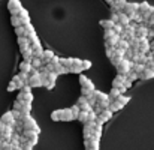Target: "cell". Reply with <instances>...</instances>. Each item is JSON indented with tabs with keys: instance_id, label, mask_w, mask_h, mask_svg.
Masks as SVG:
<instances>
[{
	"instance_id": "1",
	"label": "cell",
	"mask_w": 154,
	"mask_h": 150,
	"mask_svg": "<svg viewBox=\"0 0 154 150\" xmlns=\"http://www.w3.org/2000/svg\"><path fill=\"white\" fill-rule=\"evenodd\" d=\"M115 69H117V74L129 75V74L133 71V62L129 60V59H124V60H121V62L115 66Z\"/></svg>"
},
{
	"instance_id": "2",
	"label": "cell",
	"mask_w": 154,
	"mask_h": 150,
	"mask_svg": "<svg viewBox=\"0 0 154 150\" xmlns=\"http://www.w3.org/2000/svg\"><path fill=\"white\" fill-rule=\"evenodd\" d=\"M132 21L135 18V15L139 12V3H135V2H127L126 6H124V11H123Z\"/></svg>"
},
{
	"instance_id": "3",
	"label": "cell",
	"mask_w": 154,
	"mask_h": 150,
	"mask_svg": "<svg viewBox=\"0 0 154 150\" xmlns=\"http://www.w3.org/2000/svg\"><path fill=\"white\" fill-rule=\"evenodd\" d=\"M23 125H24V129H35V131H38V132H41V129H39V126H38V123H36V120L29 114V116H23Z\"/></svg>"
},
{
	"instance_id": "4",
	"label": "cell",
	"mask_w": 154,
	"mask_h": 150,
	"mask_svg": "<svg viewBox=\"0 0 154 150\" xmlns=\"http://www.w3.org/2000/svg\"><path fill=\"white\" fill-rule=\"evenodd\" d=\"M23 135L33 144V146H36L38 144V141H39V132L38 131H35V129H24V132H23Z\"/></svg>"
},
{
	"instance_id": "5",
	"label": "cell",
	"mask_w": 154,
	"mask_h": 150,
	"mask_svg": "<svg viewBox=\"0 0 154 150\" xmlns=\"http://www.w3.org/2000/svg\"><path fill=\"white\" fill-rule=\"evenodd\" d=\"M136 26L138 24H129V26H126L124 27V32H123V35H121V38H124V39H132V38H136Z\"/></svg>"
},
{
	"instance_id": "6",
	"label": "cell",
	"mask_w": 154,
	"mask_h": 150,
	"mask_svg": "<svg viewBox=\"0 0 154 150\" xmlns=\"http://www.w3.org/2000/svg\"><path fill=\"white\" fill-rule=\"evenodd\" d=\"M79 84H81V89H85V90H88V92H94V90H96V89H94V84L91 83V80L87 78V77L82 75V74H79Z\"/></svg>"
},
{
	"instance_id": "7",
	"label": "cell",
	"mask_w": 154,
	"mask_h": 150,
	"mask_svg": "<svg viewBox=\"0 0 154 150\" xmlns=\"http://www.w3.org/2000/svg\"><path fill=\"white\" fill-rule=\"evenodd\" d=\"M8 9L11 12V15H18L20 11L23 9V5L20 0H9L8 2Z\"/></svg>"
},
{
	"instance_id": "8",
	"label": "cell",
	"mask_w": 154,
	"mask_h": 150,
	"mask_svg": "<svg viewBox=\"0 0 154 150\" xmlns=\"http://www.w3.org/2000/svg\"><path fill=\"white\" fill-rule=\"evenodd\" d=\"M112 114H114V111H111L109 108H106V110H102L99 114H97V123H100V125H103V123H106L108 120H111V117H112Z\"/></svg>"
},
{
	"instance_id": "9",
	"label": "cell",
	"mask_w": 154,
	"mask_h": 150,
	"mask_svg": "<svg viewBox=\"0 0 154 150\" xmlns=\"http://www.w3.org/2000/svg\"><path fill=\"white\" fill-rule=\"evenodd\" d=\"M151 50V44H150V39L148 38H139V45H138V51L139 53H144V54H148Z\"/></svg>"
},
{
	"instance_id": "10",
	"label": "cell",
	"mask_w": 154,
	"mask_h": 150,
	"mask_svg": "<svg viewBox=\"0 0 154 150\" xmlns=\"http://www.w3.org/2000/svg\"><path fill=\"white\" fill-rule=\"evenodd\" d=\"M29 84H30L32 87H44V80H42L41 72L36 74V75H30V78H29Z\"/></svg>"
},
{
	"instance_id": "11",
	"label": "cell",
	"mask_w": 154,
	"mask_h": 150,
	"mask_svg": "<svg viewBox=\"0 0 154 150\" xmlns=\"http://www.w3.org/2000/svg\"><path fill=\"white\" fill-rule=\"evenodd\" d=\"M3 123H6L8 126H15V123H17V119H15V116H14V111H8V113H5L3 116H2V119H0Z\"/></svg>"
},
{
	"instance_id": "12",
	"label": "cell",
	"mask_w": 154,
	"mask_h": 150,
	"mask_svg": "<svg viewBox=\"0 0 154 150\" xmlns=\"http://www.w3.org/2000/svg\"><path fill=\"white\" fill-rule=\"evenodd\" d=\"M76 104L79 105V108H81L82 111H91V110H93V105L88 102V98H87V96H82V95H81V96L78 98V102H76Z\"/></svg>"
},
{
	"instance_id": "13",
	"label": "cell",
	"mask_w": 154,
	"mask_h": 150,
	"mask_svg": "<svg viewBox=\"0 0 154 150\" xmlns=\"http://www.w3.org/2000/svg\"><path fill=\"white\" fill-rule=\"evenodd\" d=\"M99 141H100V140H93V138H87V140H84L85 150H100Z\"/></svg>"
},
{
	"instance_id": "14",
	"label": "cell",
	"mask_w": 154,
	"mask_h": 150,
	"mask_svg": "<svg viewBox=\"0 0 154 150\" xmlns=\"http://www.w3.org/2000/svg\"><path fill=\"white\" fill-rule=\"evenodd\" d=\"M69 71H70L72 74H81L82 71H85L84 66H82V60H79V59H73V65L69 68Z\"/></svg>"
},
{
	"instance_id": "15",
	"label": "cell",
	"mask_w": 154,
	"mask_h": 150,
	"mask_svg": "<svg viewBox=\"0 0 154 150\" xmlns=\"http://www.w3.org/2000/svg\"><path fill=\"white\" fill-rule=\"evenodd\" d=\"M150 27L145 24H138L136 26V38H148Z\"/></svg>"
},
{
	"instance_id": "16",
	"label": "cell",
	"mask_w": 154,
	"mask_h": 150,
	"mask_svg": "<svg viewBox=\"0 0 154 150\" xmlns=\"http://www.w3.org/2000/svg\"><path fill=\"white\" fill-rule=\"evenodd\" d=\"M126 3H127L126 0H114V2L111 3V11H112V12H123Z\"/></svg>"
},
{
	"instance_id": "17",
	"label": "cell",
	"mask_w": 154,
	"mask_h": 150,
	"mask_svg": "<svg viewBox=\"0 0 154 150\" xmlns=\"http://www.w3.org/2000/svg\"><path fill=\"white\" fill-rule=\"evenodd\" d=\"M30 45H32V42H30V39H29L27 36H20V38H18V47H20V51H21V53L29 50Z\"/></svg>"
},
{
	"instance_id": "18",
	"label": "cell",
	"mask_w": 154,
	"mask_h": 150,
	"mask_svg": "<svg viewBox=\"0 0 154 150\" xmlns=\"http://www.w3.org/2000/svg\"><path fill=\"white\" fill-rule=\"evenodd\" d=\"M124 51H121V50H118V48H115V53H114V56H112V59H111V63L114 65V66H117L121 60H124L126 57H124Z\"/></svg>"
},
{
	"instance_id": "19",
	"label": "cell",
	"mask_w": 154,
	"mask_h": 150,
	"mask_svg": "<svg viewBox=\"0 0 154 150\" xmlns=\"http://www.w3.org/2000/svg\"><path fill=\"white\" fill-rule=\"evenodd\" d=\"M17 99L21 101V102H30L32 104L33 102V93L32 92H23V90H20Z\"/></svg>"
},
{
	"instance_id": "20",
	"label": "cell",
	"mask_w": 154,
	"mask_h": 150,
	"mask_svg": "<svg viewBox=\"0 0 154 150\" xmlns=\"http://www.w3.org/2000/svg\"><path fill=\"white\" fill-rule=\"evenodd\" d=\"M30 48L33 50V56H35V57H41V59H42V54H44V48H42L41 42H32Z\"/></svg>"
},
{
	"instance_id": "21",
	"label": "cell",
	"mask_w": 154,
	"mask_h": 150,
	"mask_svg": "<svg viewBox=\"0 0 154 150\" xmlns=\"http://www.w3.org/2000/svg\"><path fill=\"white\" fill-rule=\"evenodd\" d=\"M18 17H20V20H21V23H23V26H27V24H30V15H29V12H27V9H21L20 11V14H18Z\"/></svg>"
},
{
	"instance_id": "22",
	"label": "cell",
	"mask_w": 154,
	"mask_h": 150,
	"mask_svg": "<svg viewBox=\"0 0 154 150\" xmlns=\"http://www.w3.org/2000/svg\"><path fill=\"white\" fill-rule=\"evenodd\" d=\"M70 120H75V119H73L72 110H70V108L61 110V122H70Z\"/></svg>"
},
{
	"instance_id": "23",
	"label": "cell",
	"mask_w": 154,
	"mask_h": 150,
	"mask_svg": "<svg viewBox=\"0 0 154 150\" xmlns=\"http://www.w3.org/2000/svg\"><path fill=\"white\" fill-rule=\"evenodd\" d=\"M132 23V20L124 14V12H118V24H121L123 27H126V26H129Z\"/></svg>"
},
{
	"instance_id": "24",
	"label": "cell",
	"mask_w": 154,
	"mask_h": 150,
	"mask_svg": "<svg viewBox=\"0 0 154 150\" xmlns=\"http://www.w3.org/2000/svg\"><path fill=\"white\" fill-rule=\"evenodd\" d=\"M115 48H118V50H121V51H124V53H126V51L130 48V42H129L127 39L121 38V39L118 41V44H117V47H115Z\"/></svg>"
},
{
	"instance_id": "25",
	"label": "cell",
	"mask_w": 154,
	"mask_h": 150,
	"mask_svg": "<svg viewBox=\"0 0 154 150\" xmlns=\"http://www.w3.org/2000/svg\"><path fill=\"white\" fill-rule=\"evenodd\" d=\"M55 54H54V51L51 50H44V54H42V60H44V65H48V63H51L52 57H54Z\"/></svg>"
},
{
	"instance_id": "26",
	"label": "cell",
	"mask_w": 154,
	"mask_h": 150,
	"mask_svg": "<svg viewBox=\"0 0 154 150\" xmlns=\"http://www.w3.org/2000/svg\"><path fill=\"white\" fill-rule=\"evenodd\" d=\"M139 78H141V80H151V78H154V69L153 68H147V69L139 75Z\"/></svg>"
},
{
	"instance_id": "27",
	"label": "cell",
	"mask_w": 154,
	"mask_h": 150,
	"mask_svg": "<svg viewBox=\"0 0 154 150\" xmlns=\"http://www.w3.org/2000/svg\"><path fill=\"white\" fill-rule=\"evenodd\" d=\"M32 69H33V65H32V62H26V60H23V62L20 63V71L30 74V71H32Z\"/></svg>"
},
{
	"instance_id": "28",
	"label": "cell",
	"mask_w": 154,
	"mask_h": 150,
	"mask_svg": "<svg viewBox=\"0 0 154 150\" xmlns=\"http://www.w3.org/2000/svg\"><path fill=\"white\" fill-rule=\"evenodd\" d=\"M54 72H55L57 75H64V74H69L70 71H69V68H66V66H63L61 63H58V65H55Z\"/></svg>"
},
{
	"instance_id": "29",
	"label": "cell",
	"mask_w": 154,
	"mask_h": 150,
	"mask_svg": "<svg viewBox=\"0 0 154 150\" xmlns=\"http://www.w3.org/2000/svg\"><path fill=\"white\" fill-rule=\"evenodd\" d=\"M100 27H102L103 30H108V29H114V26H115V23L111 20V18H108V20H102L100 23Z\"/></svg>"
},
{
	"instance_id": "30",
	"label": "cell",
	"mask_w": 154,
	"mask_h": 150,
	"mask_svg": "<svg viewBox=\"0 0 154 150\" xmlns=\"http://www.w3.org/2000/svg\"><path fill=\"white\" fill-rule=\"evenodd\" d=\"M108 95H109L111 101H115V99H118V98L123 95V92H121L120 89H115V87H112V89H111V92H109Z\"/></svg>"
},
{
	"instance_id": "31",
	"label": "cell",
	"mask_w": 154,
	"mask_h": 150,
	"mask_svg": "<svg viewBox=\"0 0 154 150\" xmlns=\"http://www.w3.org/2000/svg\"><path fill=\"white\" fill-rule=\"evenodd\" d=\"M12 81L17 84V89H18V90H21V89H23L26 84H29V83H26L24 80H21V78H20V75H15V77L12 78Z\"/></svg>"
},
{
	"instance_id": "32",
	"label": "cell",
	"mask_w": 154,
	"mask_h": 150,
	"mask_svg": "<svg viewBox=\"0 0 154 150\" xmlns=\"http://www.w3.org/2000/svg\"><path fill=\"white\" fill-rule=\"evenodd\" d=\"M23 116H29L32 113V104L30 102H23V108L20 110Z\"/></svg>"
},
{
	"instance_id": "33",
	"label": "cell",
	"mask_w": 154,
	"mask_h": 150,
	"mask_svg": "<svg viewBox=\"0 0 154 150\" xmlns=\"http://www.w3.org/2000/svg\"><path fill=\"white\" fill-rule=\"evenodd\" d=\"M145 69H147V65H145V63H133V71H135L136 74L141 75Z\"/></svg>"
},
{
	"instance_id": "34",
	"label": "cell",
	"mask_w": 154,
	"mask_h": 150,
	"mask_svg": "<svg viewBox=\"0 0 154 150\" xmlns=\"http://www.w3.org/2000/svg\"><path fill=\"white\" fill-rule=\"evenodd\" d=\"M21 54H23V60H26V62H32V59L35 57V56H33V50H32V48L23 51Z\"/></svg>"
},
{
	"instance_id": "35",
	"label": "cell",
	"mask_w": 154,
	"mask_h": 150,
	"mask_svg": "<svg viewBox=\"0 0 154 150\" xmlns=\"http://www.w3.org/2000/svg\"><path fill=\"white\" fill-rule=\"evenodd\" d=\"M11 24L14 26V29H15V27L23 26V23H21V20H20V17H18V15H12V17H11Z\"/></svg>"
},
{
	"instance_id": "36",
	"label": "cell",
	"mask_w": 154,
	"mask_h": 150,
	"mask_svg": "<svg viewBox=\"0 0 154 150\" xmlns=\"http://www.w3.org/2000/svg\"><path fill=\"white\" fill-rule=\"evenodd\" d=\"M121 108H123V105H121L118 101H111V105H109V110H111V111L115 113V111H118V110H121Z\"/></svg>"
},
{
	"instance_id": "37",
	"label": "cell",
	"mask_w": 154,
	"mask_h": 150,
	"mask_svg": "<svg viewBox=\"0 0 154 150\" xmlns=\"http://www.w3.org/2000/svg\"><path fill=\"white\" fill-rule=\"evenodd\" d=\"M51 120L52 122H60V120H61V110H54V111H52Z\"/></svg>"
},
{
	"instance_id": "38",
	"label": "cell",
	"mask_w": 154,
	"mask_h": 150,
	"mask_svg": "<svg viewBox=\"0 0 154 150\" xmlns=\"http://www.w3.org/2000/svg\"><path fill=\"white\" fill-rule=\"evenodd\" d=\"M70 110H72V113H73V119L78 120V117H79V114H81V108H79V105L75 104L73 107H70Z\"/></svg>"
},
{
	"instance_id": "39",
	"label": "cell",
	"mask_w": 154,
	"mask_h": 150,
	"mask_svg": "<svg viewBox=\"0 0 154 150\" xmlns=\"http://www.w3.org/2000/svg\"><path fill=\"white\" fill-rule=\"evenodd\" d=\"M88 113H90V111H82V110H81V114H79L78 120H79L81 123H87V122H88Z\"/></svg>"
},
{
	"instance_id": "40",
	"label": "cell",
	"mask_w": 154,
	"mask_h": 150,
	"mask_svg": "<svg viewBox=\"0 0 154 150\" xmlns=\"http://www.w3.org/2000/svg\"><path fill=\"white\" fill-rule=\"evenodd\" d=\"M60 63H61L63 66H66V68H70V66L73 65V57H67V59H61V60H60Z\"/></svg>"
},
{
	"instance_id": "41",
	"label": "cell",
	"mask_w": 154,
	"mask_h": 150,
	"mask_svg": "<svg viewBox=\"0 0 154 150\" xmlns=\"http://www.w3.org/2000/svg\"><path fill=\"white\" fill-rule=\"evenodd\" d=\"M15 33L17 36H26V26H20V27H15Z\"/></svg>"
},
{
	"instance_id": "42",
	"label": "cell",
	"mask_w": 154,
	"mask_h": 150,
	"mask_svg": "<svg viewBox=\"0 0 154 150\" xmlns=\"http://www.w3.org/2000/svg\"><path fill=\"white\" fill-rule=\"evenodd\" d=\"M114 32H115L117 35H120V36H121V35H123V32H124V27H123L121 24H118V23H117V24L114 26Z\"/></svg>"
},
{
	"instance_id": "43",
	"label": "cell",
	"mask_w": 154,
	"mask_h": 150,
	"mask_svg": "<svg viewBox=\"0 0 154 150\" xmlns=\"http://www.w3.org/2000/svg\"><path fill=\"white\" fill-rule=\"evenodd\" d=\"M21 147H23V150H33V147H35V146H33V144L27 140V141L21 143Z\"/></svg>"
},
{
	"instance_id": "44",
	"label": "cell",
	"mask_w": 154,
	"mask_h": 150,
	"mask_svg": "<svg viewBox=\"0 0 154 150\" xmlns=\"http://www.w3.org/2000/svg\"><path fill=\"white\" fill-rule=\"evenodd\" d=\"M115 35V32H114V29H108V30H105V35H103V38H105V41L106 39H109V38H112Z\"/></svg>"
},
{
	"instance_id": "45",
	"label": "cell",
	"mask_w": 154,
	"mask_h": 150,
	"mask_svg": "<svg viewBox=\"0 0 154 150\" xmlns=\"http://www.w3.org/2000/svg\"><path fill=\"white\" fill-rule=\"evenodd\" d=\"M96 120H97V113L94 110H91L88 113V122H96Z\"/></svg>"
},
{
	"instance_id": "46",
	"label": "cell",
	"mask_w": 154,
	"mask_h": 150,
	"mask_svg": "<svg viewBox=\"0 0 154 150\" xmlns=\"http://www.w3.org/2000/svg\"><path fill=\"white\" fill-rule=\"evenodd\" d=\"M115 101H118V102H120V104H121V105L124 107V105H126V104H127V102L130 101V98H129V96H124V95H121V96H120L118 99H115Z\"/></svg>"
},
{
	"instance_id": "47",
	"label": "cell",
	"mask_w": 154,
	"mask_h": 150,
	"mask_svg": "<svg viewBox=\"0 0 154 150\" xmlns=\"http://www.w3.org/2000/svg\"><path fill=\"white\" fill-rule=\"evenodd\" d=\"M127 78H129L130 81H135V80H138V78H139V74H136L135 71H132V72L127 75Z\"/></svg>"
},
{
	"instance_id": "48",
	"label": "cell",
	"mask_w": 154,
	"mask_h": 150,
	"mask_svg": "<svg viewBox=\"0 0 154 150\" xmlns=\"http://www.w3.org/2000/svg\"><path fill=\"white\" fill-rule=\"evenodd\" d=\"M15 90H18V89H17V84H15L14 81H11V83L8 84V92H15Z\"/></svg>"
},
{
	"instance_id": "49",
	"label": "cell",
	"mask_w": 154,
	"mask_h": 150,
	"mask_svg": "<svg viewBox=\"0 0 154 150\" xmlns=\"http://www.w3.org/2000/svg\"><path fill=\"white\" fill-rule=\"evenodd\" d=\"M21 108H23V102H21V101H15V102H14V110H17V111H20V110H21Z\"/></svg>"
},
{
	"instance_id": "50",
	"label": "cell",
	"mask_w": 154,
	"mask_h": 150,
	"mask_svg": "<svg viewBox=\"0 0 154 150\" xmlns=\"http://www.w3.org/2000/svg\"><path fill=\"white\" fill-rule=\"evenodd\" d=\"M91 60H82V66H84V69H90L91 68Z\"/></svg>"
},
{
	"instance_id": "51",
	"label": "cell",
	"mask_w": 154,
	"mask_h": 150,
	"mask_svg": "<svg viewBox=\"0 0 154 150\" xmlns=\"http://www.w3.org/2000/svg\"><path fill=\"white\" fill-rule=\"evenodd\" d=\"M2 150H14V146H12V143L11 141H6V144L3 146V149Z\"/></svg>"
},
{
	"instance_id": "52",
	"label": "cell",
	"mask_w": 154,
	"mask_h": 150,
	"mask_svg": "<svg viewBox=\"0 0 154 150\" xmlns=\"http://www.w3.org/2000/svg\"><path fill=\"white\" fill-rule=\"evenodd\" d=\"M6 126H8V125H6V123H3V122L0 120V137H2V135H3V132L6 131Z\"/></svg>"
},
{
	"instance_id": "53",
	"label": "cell",
	"mask_w": 154,
	"mask_h": 150,
	"mask_svg": "<svg viewBox=\"0 0 154 150\" xmlns=\"http://www.w3.org/2000/svg\"><path fill=\"white\" fill-rule=\"evenodd\" d=\"M60 60H61V59H60L58 56H54V57H52V60H51V63L55 66V65H58V63H60Z\"/></svg>"
},
{
	"instance_id": "54",
	"label": "cell",
	"mask_w": 154,
	"mask_h": 150,
	"mask_svg": "<svg viewBox=\"0 0 154 150\" xmlns=\"http://www.w3.org/2000/svg\"><path fill=\"white\" fill-rule=\"evenodd\" d=\"M57 77H58V75H57L55 72H51V74L48 75V78H50L51 81H57Z\"/></svg>"
},
{
	"instance_id": "55",
	"label": "cell",
	"mask_w": 154,
	"mask_h": 150,
	"mask_svg": "<svg viewBox=\"0 0 154 150\" xmlns=\"http://www.w3.org/2000/svg\"><path fill=\"white\" fill-rule=\"evenodd\" d=\"M132 83H133V81H130V80H129V78H127V80H126V83H124V84H126V87H127V89H129V87H132Z\"/></svg>"
},
{
	"instance_id": "56",
	"label": "cell",
	"mask_w": 154,
	"mask_h": 150,
	"mask_svg": "<svg viewBox=\"0 0 154 150\" xmlns=\"http://www.w3.org/2000/svg\"><path fill=\"white\" fill-rule=\"evenodd\" d=\"M154 38V29H150V32H148V39H151Z\"/></svg>"
},
{
	"instance_id": "57",
	"label": "cell",
	"mask_w": 154,
	"mask_h": 150,
	"mask_svg": "<svg viewBox=\"0 0 154 150\" xmlns=\"http://www.w3.org/2000/svg\"><path fill=\"white\" fill-rule=\"evenodd\" d=\"M14 150H23V147H21V146H18V147H14Z\"/></svg>"
},
{
	"instance_id": "58",
	"label": "cell",
	"mask_w": 154,
	"mask_h": 150,
	"mask_svg": "<svg viewBox=\"0 0 154 150\" xmlns=\"http://www.w3.org/2000/svg\"><path fill=\"white\" fill-rule=\"evenodd\" d=\"M105 2H106V3H109V5H111V3H112V2H114V0H105Z\"/></svg>"
}]
</instances>
